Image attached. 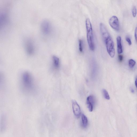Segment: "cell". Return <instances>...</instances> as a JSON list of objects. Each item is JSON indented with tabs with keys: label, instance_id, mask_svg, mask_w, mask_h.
Listing matches in <instances>:
<instances>
[{
	"label": "cell",
	"instance_id": "6da1fadb",
	"mask_svg": "<svg viewBox=\"0 0 137 137\" xmlns=\"http://www.w3.org/2000/svg\"><path fill=\"white\" fill-rule=\"evenodd\" d=\"M21 84L23 89L27 93H30L34 89V83L33 77L28 72H25L22 74Z\"/></svg>",
	"mask_w": 137,
	"mask_h": 137
},
{
	"label": "cell",
	"instance_id": "7a4b0ae2",
	"mask_svg": "<svg viewBox=\"0 0 137 137\" xmlns=\"http://www.w3.org/2000/svg\"><path fill=\"white\" fill-rule=\"evenodd\" d=\"M85 23L88 44L90 50L93 51L95 49V46L92 24L90 19L89 18L86 19Z\"/></svg>",
	"mask_w": 137,
	"mask_h": 137
},
{
	"label": "cell",
	"instance_id": "3957f363",
	"mask_svg": "<svg viewBox=\"0 0 137 137\" xmlns=\"http://www.w3.org/2000/svg\"><path fill=\"white\" fill-rule=\"evenodd\" d=\"M105 44L107 52L111 58H113L115 55L114 43L110 34L102 37Z\"/></svg>",
	"mask_w": 137,
	"mask_h": 137
},
{
	"label": "cell",
	"instance_id": "277c9868",
	"mask_svg": "<svg viewBox=\"0 0 137 137\" xmlns=\"http://www.w3.org/2000/svg\"><path fill=\"white\" fill-rule=\"evenodd\" d=\"M25 49L27 53L29 55L33 54L35 51V47L34 43L30 38L26 39L25 41Z\"/></svg>",
	"mask_w": 137,
	"mask_h": 137
},
{
	"label": "cell",
	"instance_id": "5b68a950",
	"mask_svg": "<svg viewBox=\"0 0 137 137\" xmlns=\"http://www.w3.org/2000/svg\"><path fill=\"white\" fill-rule=\"evenodd\" d=\"M51 22L47 20H43L41 24V28L43 34L45 35H50L52 28Z\"/></svg>",
	"mask_w": 137,
	"mask_h": 137
},
{
	"label": "cell",
	"instance_id": "8992f818",
	"mask_svg": "<svg viewBox=\"0 0 137 137\" xmlns=\"http://www.w3.org/2000/svg\"><path fill=\"white\" fill-rule=\"evenodd\" d=\"M9 12L6 9L3 10L1 12L0 16V19H1V28H4L7 26L9 23Z\"/></svg>",
	"mask_w": 137,
	"mask_h": 137
},
{
	"label": "cell",
	"instance_id": "52a82bcc",
	"mask_svg": "<svg viewBox=\"0 0 137 137\" xmlns=\"http://www.w3.org/2000/svg\"><path fill=\"white\" fill-rule=\"evenodd\" d=\"M110 26L112 28L117 31L120 29L119 23L118 19L116 16H112L109 20Z\"/></svg>",
	"mask_w": 137,
	"mask_h": 137
},
{
	"label": "cell",
	"instance_id": "ba28073f",
	"mask_svg": "<svg viewBox=\"0 0 137 137\" xmlns=\"http://www.w3.org/2000/svg\"><path fill=\"white\" fill-rule=\"evenodd\" d=\"M95 102V99L93 96H90L87 98V106L90 112H91L93 111V106Z\"/></svg>",
	"mask_w": 137,
	"mask_h": 137
},
{
	"label": "cell",
	"instance_id": "9c48e42d",
	"mask_svg": "<svg viewBox=\"0 0 137 137\" xmlns=\"http://www.w3.org/2000/svg\"><path fill=\"white\" fill-rule=\"evenodd\" d=\"M72 104L73 109L75 115L77 117L79 116L81 114V110L79 105L75 100L73 101Z\"/></svg>",
	"mask_w": 137,
	"mask_h": 137
},
{
	"label": "cell",
	"instance_id": "30bf717a",
	"mask_svg": "<svg viewBox=\"0 0 137 137\" xmlns=\"http://www.w3.org/2000/svg\"><path fill=\"white\" fill-rule=\"evenodd\" d=\"M118 53L120 54L123 53L122 47L121 44V38L120 36H118L117 38Z\"/></svg>",
	"mask_w": 137,
	"mask_h": 137
},
{
	"label": "cell",
	"instance_id": "8fae6325",
	"mask_svg": "<svg viewBox=\"0 0 137 137\" xmlns=\"http://www.w3.org/2000/svg\"><path fill=\"white\" fill-rule=\"evenodd\" d=\"M53 66L56 69L59 68L60 66L59 59L57 56L53 55L52 57Z\"/></svg>",
	"mask_w": 137,
	"mask_h": 137
},
{
	"label": "cell",
	"instance_id": "7c38bea8",
	"mask_svg": "<svg viewBox=\"0 0 137 137\" xmlns=\"http://www.w3.org/2000/svg\"><path fill=\"white\" fill-rule=\"evenodd\" d=\"M82 125L83 127H86L88 124V120L84 114L82 116Z\"/></svg>",
	"mask_w": 137,
	"mask_h": 137
},
{
	"label": "cell",
	"instance_id": "4fadbf2b",
	"mask_svg": "<svg viewBox=\"0 0 137 137\" xmlns=\"http://www.w3.org/2000/svg\"><path fill=\"white\" fill-rule=\"evenodd\" d=\"M103 92L105 98L107 100H109L110 99V97L107 91L105 89H103Z\"/></svg>",
	"mask_w": 137,
	"mask_h": 137
},
{
	"label": "cell",
	"instance_id": "5bb4252c",
	"mask_svg": "<svg viewBox=\"0 0 137 137\" xmlns=\"http://www.w3.org/2000/svg\"><path fill=\"white\" fill-rule=\"evenodd\" d=\"M78 42L79 50L81 52H82L83 51V42L82 40L81 39H79Z\"/></svg>",
	"mask_w": 137,
	"mask_h": 137
},
{
	"label": "cell",
	"instance_id": "9a60e30c",
	"mask_svg": "<svg viewBox=\"0 0 137 137\" xmlns=\"http://www.w3.org/2000/svg\"><path fill=\"white\" fill-rule=\"evenodd\" d=\"M129 66L130 68H132L135 66L136 64L135 61L133 59H130L129 61Z\"/></svg>",
	"mask_w": 137,
	"mask_h": 137
},
{
	"label": "cell",
	"instance_id": "2e32d148",
	"mask_svg": "<svg viewBox=\"0 0 137 137\" xmlns=\"http://www.w3.org/2000/svg\"><path fill=\"white\" fill-rule=\"evenodd\" d=\"M132 12L133 16L134 18L136 17L137 14V10L135 6H133V7Z\"/></svg>",
	"mask_w": 137,
	"mask_h": 137
},
{
	"label": "cell",
	"instance_id": "e0dca14e",
	"mask_svg": "<svg viewBox=\"0 0 137 137\" xmlns=\"http://www.w3.org/2000/svg\"><path fill=\"white\" fill-rule=\"evenodd\" d=\"M126 39L128 45H131L132 44V42L130 38L129 37H126Z\"/></svg>",
	"mask_w": 137,
	"mask_h": 137
},
{
	"label": "cell",
	"instance_id": "ac0fdd59",
	"mask_svg": "<svg viewBox=\"0 0 137 137\" xmlns=\"http://www.w3.org/2000/svg\"><path fill=\"white\" fill-rule=\"evenodd\" d=\"M135 37L136 41L137 43V27L135 28Z\"/></svg>",
	"mask_w": 137,
	"mask_h": 137
},
{
	"label": "cell",
	"instance_id": "d6986e66",
	"mask_svg": "<svg viewBox=\"0 0 137 137\" xmlns=\"http://www.w3.org/2000/svg\"><path fill=\"white\" fill-rule=\"evenodd\" d=\"M118 59L120 62H122L123 60V56L121 55H119L118 56Z\"/></svg>",
	"mask_w": 137,
	"mask_h": 137
},
{
	"label": "cell",
	"instance_id": "ffe728a7",
	"mask_svg": "<svg viewBox=\"0 0 137 137\" xmlns=\"http://www.w3.org/2000/svg\"><path fill=\"white\" fill-rule=\"evenodd\" d=\"M135 83L136 86V88H137V77L135 79Z\"/></svg>",
	"mask_w": 137,
	"mask_h": 137
}]
</instances>
